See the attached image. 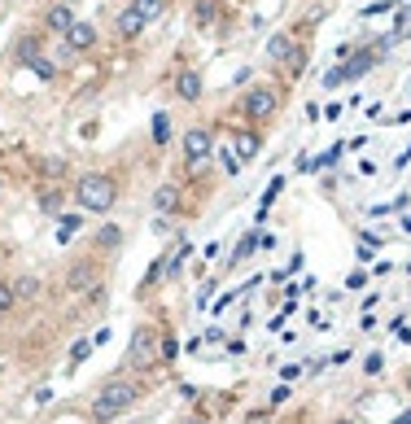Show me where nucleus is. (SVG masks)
Listing matches in <instances>:
<instances>
[{
    "mask_svg": "<svg viewBox=\"0 0 411 424\" xmlns=\"http://www.w3.org/2000/svg\"><path fill=\"white\" fill-rule=\"evenodd\" d=\"M145 394H149V381H140V377H110L106 385L92 394L88 416H92V424H110V420L132 411Z\"/></svg>",
    "mask_w": 411,
    "mask_h": 424,
    "instance_id": "1",
    "label": "nucleus"
},
{
    "mask_svg": "<svg viewBox=\"0 0 411 424\" xmlns=\"http://www.w3.org/2000/svg\"><path fill=\"white\" fill-rule=\"evenodd\" d=\"M123 197V180L118 171H84L79 180L70 184V202L84 214H110Z\"/></svg>",
    "mask_w": 411,
    "mask_h": 424,
    "instance_id": "2",
    "label": "nucleus"
},
{
    "mask_svg": "<svg viewBox=\"0 0 411 424\" xmlns=\"http://www.w3.org/2000/svg\"><path fill=\"white\" fill-rule=\"evenodd\" d=\"M280 110H285V88H276V84H249L241 96V118L249 127H267Z\"/></svg>",
    "mask_w": 411,
    "mask_h": 424,
    "instance_id": "3",
    "label": "nucleus"
},
{
    "mask_svg": "<svg viewBox=\"0 0 411 424\" xmlns=\"http://www.w3.org/2000/svg\"><path fill=\"white\" fill-rule=\"evenodd\" d=\"M123 367L136 372V377H149L153 367H162V359H158V323H136V328H132Z\"/></svg>",
    "mask_w": 411,
    "mask_h": 424,
    "instance_id": "4",
    "label": "nucleus"
},
{
    "mask_svg": "<svg viewBox=\"0 0 411 424\" xmlns=\"http://www.w3.org/2000/svg\"><path fill=\"white\" fill-rule=\"evenodd\" d=\"M101 276H106V263H101V254L92 249V254L70 258V267L62 271V289H66V293H84V297H88L92 289H101V285H106Z\"/></svg>",
    "mask_w": 411,
    "mask_h": 424,
    "instance_id": "5",
    "label": "nucleus"
},
{
    "mask_svg": "<svg viewBox=\"0 0 411 424\" xmlns=\"http://www.w3.org/2000/svg\"><path fill=\"white\" fill-rule=\"evenodd\" d=\"M179 154H184V171H201L206 162L215 158V127L210 122H193L179 140Z\"/></svg>",
    "mask_w": 411,
    "mask_h": 424,
    "instance_id": "6",
    "label": "nucleus"
},
{
    "mask_svg": "<svg viewBox=\"0 0 411 424\" xmlns=\"http://www.w3.org/2000/svg\"><path fill=\"white\" fill-rule=\"evenodd\" d=\"M171 92H175V101L197 105L201 96H206V79H201V70H193V66H179V70H175V79H171Z\"/></svg>",
    "mask_w": 411,
    "mask_h": 424,
    "instance_id": "7",
    "label": "nucleus"
},
{
    "mask_svg": "<svg viewBox=\"0 0 411 424\" xmlns=\"http://www.w3.org/2000/svg\"><path fill=\"white\" fill-rule=\"evenodd\" d=\"M232 154H237L241 166L259 158V154H263V127H249V122H245V127H237V132H232Z\"/></svg>",
    "mask_w": 411,
    "mask_h": 424,
    "instance_id": "8",
    "label": "nucleus"
},
{
    "mask_svg": "<svg viewBox=\"0 0 411 424\" xmlns=\"http://www.w3.org/2000/svg\"><path fill=\"white\" fill-rule=\"evenodd\" d=\"M62 40H66V53H92L96 40H101V27H96V22H84V18H79Z\"/></svg>",
    "mask_w": 411,
    "mask_h": 424,
    "instance_id": "9",
    "label": "nucleus"
},
{
    "mask_svg": "<svg viewBox=\"0 0 411 424\" xmlns=\"http://www.w3.org/2000/svg\"><path fill=\"white\" fill-rule=\"evenodd\" d=\"M74 22H79V18H74V9L66 5V0H57V5H48V9L40 13V27H44L48 35H66Z\"/></svg>",
    "mask_w": 411,
    "mask_h": 424,
    "instance_id": "10",
    "label": "nucleus"
},
{
    "mask_svg": "<svg viewBox=\"0 0 411 424\" xmlns=\"http://www.w3.org/2000/svg\"><path fill=\"white\" fill-rule=\"evenodd\" d=\"M293 48H298V40H293V31H276V35L267 40V57H271L276 66H285V62L293 57Z\"/></svg>",
    "mask_w": 411,
    "mask_h": 424,
    "instance_id": "11",
    "label": "nucleus"
},
{
    "mask_svg": "<svg viewBox=\"0 0 411 424\" xmlns=\"http://www.w3.org/2000/svg\"><path fill=\"white\" fill-rule=\"evenodd\" d=\"M145 27H149V22H145V18H140L132 5H127V9H118V18H114V31H118L123 40H136Z\"/></svg>",
    "mask_w": 411,
    "mask_h": 424,
    "instance_id": "12",
    "label": "nucleus"
},
{
    "mask_svg": "<svg viewBox=\"0 0 411 424\" xmlns=\"http://www.w3.org/2000/svg\"><path fill=\"white\" fill-rule=\"evenodd\" d=\"M62 206H66V184H44L40 188V210L44 214H62Z\"/></svg>",
    "mask_w": 411,
    "mask_h": 424,
    "instance_id": "13",
    "label": "nucleus"
},
{
    "mask_svg": "<svg viewBox=\"0 0 411 424\" xmlns=\"http://www.w3.org/2000/svg\"><path fill=\"white\" fill-rule=\"evenodd\" d=\"M162 276H167V254H158V258H153V263H149V271H145V280L136 285V297H149L153 289H158V280H162Z\"/></svg>",
    "mask_w": 411,
    "mask_h": 424,
    "instance_id": "14",
    "label": "nucleus"
},
{
    "mask_svg": "<svg viewBox=\"0 0 411 424\" xmlns=\"http://www.w3.org/2000/svg\"><path fill=\"white\" fill-rule=\"evenodd\" d=\"M158 359H162V367H171L179 359V337H175V328H162V323H158Z\"/></svg>",
    "mask_w": 411,
    "mask_h": 424,
    "instance_id": "15",
    "label": "nucleus"
},
{
    "mask_svg": "<svg viewBox=\"0 0 411 424\" xmlns=\"http://www.w3.org/2000/svg\"><path fill=\"white\" fill-rule=\"evenodd\" d=\"M215 22H219V0H197V5H193V27L210 31Z\"/></svg>",
    "mask_w": 411,
    "mask_h": 424,
    "instance_id": "16",
    "label": "nucleus"
},
{
    "mask_svg": "<svg viewBox=\"0 0 411 424\" xmlns=\"http://www.w3.org/2000/svg\"><path fill=\"white\" fill-rule=\"evenodd\" d=\"M79 228H84V210H70V214L62 210V214H57V241H62V245L79 236Z\"/></svg>",
    "mask_w": 411,
    "mask_h": 424,
    "instance_id": "17",
    "label": "nucleus"
},
{
    "mask_svg": "<svg viewBox=\"0 0 411 424\" xmlns=\"http://www.w3.org/2000/svg\"><path fill=\"white\" fill-rule=\"evenodd\" d=\"M118 245H123V228H118V223H101V232H96V254H114Z\"/></svg>",
    "mask_w": 411,
    "mask_h": 424,
    "instance_id": "18",
    "label": "nucleus"
},
{
    "mask_svg": "<svg viewBox=\"0 0 411 424\" xmlns=\"http://www.w3.org/2000/svg\"><path fill=\"white\" fill-rule=\"evenodd\" d=\"M149 136H153V149H167V140H171V114H167V110H158V114H153V122H149Z\"/></svg>",
    "mask_w": 411,
    "mask_h": 424,
    "instance_id": "19",
    "label": "nucleus"
},
{
    "mask_svg": "<svg viewBox=\"0 0 411 424\" xmlns=\"http://www.w3.org/2000/svg\"><path fill=\"white\" fill-rule=\"evenodd\" d=\"M9 285H13L18 306H22V302H35V297H40V280L31 276V271H27V276H18V280H9Z\"/></svg>",
    "mask_w": 411,
    "mask_h": 424,
    "instance_id": "20",
    "label": "nucleus"
},
{
    "mask_svg": "<svg viewBox=\"0 0 411 424\" xmlns=\"http://www.w3.org/2000/svg\"><path fill=\"white\" fill-rule=\"evenodd\" d=\"M167 5H171V0H132V9H136L145 22H158V18L167 13Z\"/></svg>",
    "mask_w": 411,
    "mask_h": 424,
    "instance_id": "21",
    "label": "nucleus"
},
{
    "mask_svg": "<svg viewBox=\"0 0 411 424\" xmlns=\"http://www.w3.org/2000/svg\"><path fill=\"white\" fill-rule=\"evenodd\" d=\"M153 206H158L162 214H167V210H179V188H175V184H162L158 193H153Z\"/></svg>",
    "mask_w": 411,
    "mask_h": 424,
    "instance_id": "22",
    "label": "nucleus"
},
{
    "mask_svg": "<svg viewBox=\"0 0 411 424\" xmlns=\"http://www.w3.org/2000/svg\"><path fill=\"white\" fill-rule=\"evenodd\" d=\"M280 193H285V176H276V180H271V184L263 188V202H259V223L267 219V210H271V202H276Z\"/></svg>",
    "mask_w": 411,
    "mask_h": 424,
    "instance_id": "23",
    "label": "nucleus"
},
{
    "mask_svg": "<svg viewBox=\"0 0 411 424\" xmlns=\"http://www.w3.org/2000/svg\"><path fill=\"white\" fill-rule=\"evenodd\" d=\"M259 236H263L259 228H254V232H245V236L237 241V249H232V263H245V258L254 254V249H259Z\"/></svg>",
    "mask_w": 411,
    "mask_h": 424,
    "instance_id": "24",
    "label": "nucleus"
},
{
    "mask_svg": "<svg viewBox=\"0 0 411 424\" xmlns=\"http://www.w3.org/2000/svg\"><path fill=\"white\" fill-rule=\"evenodd\" d=\"M306 57H311V48H306V44H298V48H293V57L285 62V70H289V79H298V74L306 70Z\"/></svg>",
    "mask_w": 411,
    "mask_h": 424,
    "instance_id": "25",
    "label": "nucleus"
},
{
    "mask_svg": "<svg viewBox=\"0 0 411 424\" xmlns=\"http://www.w3.org/2000/svg\"><path fill=\"white\" fill-rule=\"evenodd\" d=\"M66 171H70V162H62V158H44L40 162V176H48V180H66Z\"/></svg>",
    "mask_w": 411,
    "mask_h": 424,
    "instance_id": "26",
    "label": "nucleus"
},
{
    "mask_svg": "<svg viewBox=\"0 0 411 424\" xmlns=\"http://www.w3.org/2000/svg\"><path fill=\"white\" fill-rule=\"evenodd\" d=\"M88 355H92V337H84V341H74V345H70V363H66V367L74 372V367H79V363L88 359Z\"/></svg>",
    "mask_w": 411,
    "mask_h": 424,
    "instance_id": "27",
    "label": "nucleus"
},
{
    "mask_svg": "<svg viewBox=\"0 0 411 424\" xmlns=\"http://www.w3.org/2000/svg\"><path fill=\"white\" fill-rule=\"evenodd\" d=\"M398 5H402V0H372V5H364L359 13H364V18H381V13H390V9H398Z\"/></svg>",
    "mask_w": 411,
    "mask_h": 424,
    "instance_id": "28",
    "label": "nucleus"
},
{
    "mask_svg": "<svg viewBox=\"0 0 411 424\" xmlns=\"http://www.w3.org/2000/svg\"><path fill=\"white\" fill-rule=\"evenodd\" d=\"M13 306H18V297H13V285H9V280H0V319H5Z\"/></svg>",
    "mask_w": 411,
    "mask_h": 424,
    "instance_id": "29",
    "label": "nucleus"
},
{
    "mask_svg": "<svg viewBox=\"0 0 411 424\" xmlns=\"http://www.w3.org/2000/svg\"><path fill=\"white\" fill-rule=\"evenodd\" d=\"M27 66H35V74H40V79H57V66L48 62V57H31Z\"/></svg>",
    "mask_w": 411,
    "mask_h": 424,
    "instance_id": "30",
    "label": "nucleus"
},
{
    "mask_svg": "<svg viewBox=\"0 0 411 424\" xmlns=\"http://www.w3.org/2000/svg\"><path fill=\"white\" fill-rule=\"evenodd\" d=\"M364 372H368V377H376V372H385V355H381V350H372V355L364 359Z\"/></svg>",
    "mask_w": 411,
    "mask_h": 424,
    "instance_id": "31",
    "label": "nucleus"
},
{
    "mask_svg": "<svg viewBox=\"0 0 411 424\" xmlns=\"http://www.w3.org/2000/svg\"><path fill=\"white\" fill-rule=\"evenodd\" d=\"M342 84H346V74H342V62H337V66L324 74V88H342Z\"/></svg>",
    "mask_w": 411,
    "mask_h": 424,
    "instance_id": "32",
    "label": "nucleus"
},
{
    "mask_svg": "<svg viewBox=\"0 0 411 424\" xmlns=\"http://www.w3.org/2000/svg\"><path fill=\"white\" fill-rule=\"evenodd\" d=\"M289 398H293V394H289V385H276V389H271V411H276V407H285Z\"/></svg>",
    "mask_w": 411,
    "mask_h": 424,
    "instance_id": "33",
    "label": "nucleus"
},
{
    "mask_svg": "<svg viewBox=\"0 0 411 424\" xmlns=\"http://www.w3.org/2000/svg\"><path fill=\"white\" fill-rule=\"evenodd\" d=\"M298 377H302V363H285V367H280V381H285V385L298 381Z\"/></svg>",
    "mask_w": 411,
    "mask_h": 424,
    "instance_id": "34",
    "label": "nucleus"
},
{
    "mask_svg": "<svg viewBox=\"0 0 411 424\" xmlns=\"http://www.w3.org/2000/svg\"><path fill=\"white\" fill-rule=\"evenodd\" d=\"M368 285V271H350L346 276V289H364Z\"/></svg>",
    "mask_w": 411,
    "mask_h": 424,
    "instance_id": "35",
    "label": "nucleus"
},
{
    "mask_svg": "<svg viewBox=\"0 0 411 424\" xmlns=\"http://www.w3.org/2000/svg\"><path fill=\"white\" fill-rule=\"evenodd\" d=\"M179 424H215V420H210V416H206V411H188L184 420H179Z\"/></svg>",
    "mask_w": 411,
    "mask_h": 424,
    "instance_id": "36",
    "label": "nucleus"
},
{
    "mask_svg": "<svg viewBox=\"0 0 411 424\" xmlns=\"http://www.w3.org/2000/svg\"><path fill=\"white\" fill-rule=\"evenodd\" d=\"M53 403V389H35V407H48Z\"/></svg>",
    "mask_w": 411,
    "mask_h": 424,
    "instance_id": "37",
    "label": "nucleus"
},
{
    "mask_svg": "<svg viewBox=\"0 0 411 424\" xmlns=\"http://www.w3.org/2000/svg\"><path fill=\"white\" fill-rule=\"evenodd\" d=\"M394 424H411V411H402V416H398V420H394Z\"/></svg>",
    "mask_w": 411,
    "mask_h": 424,
    "instance_id": "38",
    "label": "nucleus"
},
{
    "mask_svg": "<svg viewBox=\"0 0 411 424\" xmlns=\"http://www.w3.org/2000/svg\"><path fill=\"white\" fill-rule=\"evenodd\" d=\"M402 232H411V214H402Z\"/></svg>",
    "mask_w": 411,
    "mask_h": 424,
    "instance_id": "39",
    "label": "nucleus"
},
{
    "mask_svg": "<svg viewBox=\"0 0 411 424\" xmlns=\"http://www.w3.org/2000/svg\"><path fill=\"white\" fill-rule=\"evenodd\" d=\"M332 424H354V420H346V416H337V420H332Z\"/></svg>",
    "mask_w": 411,
    "mask_h": 424,
    "instance_id": "40",
    "label": "nucleus"
},
{
    "mask_svg": "<svg viewBox=\"0 0 411 424\" xmlns=\"http://www.w3.org/2000/svg\"><path fill=\"white\" fill-rule=\"evenodd\" d=\"M0 197H5V176H0Z\"/></svg>",
    "mask_w": 411,
    "mask_h": 424,
    "instance_id": "41",
    "label": "nucleus"
},
{
    "mask_svg": "<svg viewBox=\"0 0 411 424\" xmlns=\"http://www.w3.org/2000/svg\"><path fill=\"white\" fill-rule=\"evenodd\" d=\"M407 389H411V372H407Z\"/></svg>",
    "mask_w": 411,
    "mask_h": 424,
    "instance_id": "42",
    "label": "nucleus"
},
{
    "mask_svg": "<svg viewBox=\"0 0 411 424\" xmlns=\"http://www.w3.org/2000/svg\"><path fill=\"white\" fill-rule=\"evenodd\" d=\"M402 271H411V263H407V267H402Z\"/></svg>",
    "mask_w": 411,
    "mask_h": 424,
    "instance_id": "43",
    "label": "nucleus"
}]
</instances>
